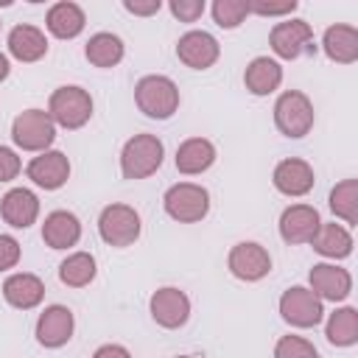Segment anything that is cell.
<instances>
[{
	"label": "cell",
	"mask_w": 358,
	"mask_h": 358,
	"mask_svg": "<svg viewBox=\"0 0 358 358\" xmlns=\"http://www.w3.org/2000/svg\"><path fill=\"white\" fill-rule=\"evenodd\" d=\"M324 336L333 347H352L358 341V310L350 308V305L336 308L327 319Z\"/></svg>",
	"instance_id": "83f0119b"
},
{
	"label": "cell",
	"mask_w": 358,
	"mask_h": 358,
	"mask_svg": "<svg viewBox=\"0 0 358 358\" xmlns=\"http://www.w3.org/2000/svg\"><path fill=\"white\" fill-rule=\"evenodd\" d=\"M20 263V241L11 235H0V271H8Z\"/></svg>",
	"instance_id": "d590c367"
},
{
	"label": "cell",
	"mask_w": 358,
	"mask_h": 358,
	"mask_svg": "<svg viewBox=\"0 0 358 358\" xmlns=\"http://www.w3.org/2000/svg\"><path fill=\"white\" fill-rule=\"evenodd\" d=\"M313 120H316L313 103H310V98L305 92L285 90L277 98V103H274V126L280 129V134L299 140L313 129Z\"/></svg>",
	"instance_id": "5b68a950"
},
{
	"label": "cell",
	"mask_w": 358,
	"mask_h": 358,
	"mask_svg": "<svg viewBox=\"0 0 358 358\" xmlns=\"http://www.w3.org/2000/svg\"><path fill=\"white\" fill-rule=\"evenodd\" d=\"M92 358H131V352L126 347H120V344H103V347H98L92 352Z\"/></svg>",
	"instance_id": "74e56055"
},
{
	"label": "cell",
	"mask_w": 358,
	"mask_h": 358,
	"mask_svg": "<svg viewBox=\"0 0 358 358\" xmlns=\"http://www.w3.org/2000/svg\"><path fill=\"white\" fill-rule=\"evenodd\" d=\"M8 70H11L8 56H6V53H0V81H6V78H8Z\"/></svg>",
	"instance_id": "f35d334b"
},
{
	"label": "cell",
	"mask_w": 358,
	"mask_h": 358,
	"mask_svg": "<svg viewBox=\"0 0 358 358\" xmlns=\"http://www.w3.org/2000/svg\"><path fill=\"white\" fill-rule=\"evenodd\" d=\"M173 162H176V171L185 173V176L204 173L215 162V145L207 137H187V140L179 143Z\"/></svg>",
	"instance_id": "7402d4cb"
},
{
	"label": "cell",
	"mask_w": 358,
	"mask_h": 358,
	"mask_svg": "<svg viewBox=\"0 0 358 358\" xmlns=\"http://www.w3.org/2000/svg\"><path fill=\"white\" fill-rule=\"evenodd\" d=\"M268 45L274 50V56L280 59H299L305 53H316L313 45V28L305 20H282L271 28L268 34Z\"/></svg>",
	"instance_id": "9c48e42d"
},
{
	"label": "cell",
	"mask_w": 358,
	"mask_h": 358,
	"mask_svg": "<svg viewBox=\"0 0 358 358\" xmlns=\"http://www.w3.org/2000/svg\"><path fill=\"white\" fill-rule=\"evenodd\" d=\"M243 84L252 95H271L282 84V67L277 59L255 56L243 70Z\"/></svg>",
	"instance_id": "d4e9b609"
},
{
	"label": "cell",
	"mask_w": 358,
	"mask_h": 358,
	"mask_svg": "<svg viewBox=\"0 0 358 358\" xmlns=\"http://www.w3.org/2000/svg\"><path fill=\"white\" fill-rule=\"evenodd\" d=\"M76 319L67 305H50L36 319V341L48 350H59L73 338Z\"/></svg>",
	"instance_id": "5bb4252c"
},
{
	"label": "cell",
	"mask_w": 358,
	"mask_h": 358,
	"mask_svg": "<svg viewBox=\"0 0 358 358\" xmlns=\"http://www.w3.org/2000/svg\"><path fill=\"white\" fill-rule=\"evenodd\" d=\"M87 25L84 8L73 0H59L48 8L45 14V28L56 36V39H76Z\"/></svg>",
	"instance_id": "ffe728a7"
},
{
	"label": "cell",
	"mask_w": 358,
	"mask_h": 358,
	"mask_svg": "<svg viewBox=\"0 0 358 358\" xmlns=\"http://www.w3.org/2000/svg\"><path fill=\"white\" fill-rule=\"evenodd\" d=\"M134 103L145 117L168 120L179 109V87L168 76H143L134 84Z\"/></svg>",
	"instance_id": "6da1fadb"
},
{
	"label": "cell",
	"mask_w": 358,
	"mask_h": 358,
	"mask_svg": "<svg viewBox=\"0 0 358 358\" xmlns=\"http://www.w3.org/2000/svg\"><path fill=\"white\" fill-rule=\"evenodd\" d=\"M274 358H319V350L302 336H282L274 344Z\"/></svg>",
	"instance_id": "1f68e13d"
},
{
	"label": "cell",
	"mask_w": 358,
	"mask_h": 358,
	"mask_svg": "<svg viewBox=\"0 0 358 358\" xmlns=\"http://www.w3.org/2000/svg\"><path fill=\"white\" fill-rule=\"evenodd\" d=\"M148 310L154 316V322L165 330H176L187 322L190 316V299L185 291L173 288V285H165V288H157L151 294V302H148Z\"/></svg>",
	"instance_id": "8fae6325"
},
{
	"label": "cell",
	"mask_w": 358,
	"mask_h": 358,
	"mask_svg": "<svg viewBox=\"0 0 358 358\" xmlns=\"http://www.w3.org/2000/svg\"><path fill=\"white\" fill-rule=\"evenodd\" d=\"M330 210L344 224H358V179H344L330 190Z\"/></svg>",
	"instance_id": "f546056e"
},
{
	"label": "cell",
	"mask_w": 358,
	"mask_h": 358,
	"mask_svg": "<svg viewBox=\"0 0 358 358\" xmlns=\"http://www.w3.org/2000/svg\"><path fill=\"white\" fill-rule=\"evenodd\" d=\"M271 182H274V187H277L282 196H294V199H296V196H305V193L313 190L316 176H313V168H310L305 159L288 157V159L277 162V168H274V173H271Z\"/></svg>",
	"instance_id": "e0dca14e"
},
{
	"label": "cell",
	"mask_w": 358,
	"mask_h": 358,
	"mask_svg": "<svg viewBox=\"0 0 358 358\" xmlns=\"http://www.w3.org/2000/svg\"><path fill=\"white\" fill-rule=\"evenodd\" d=\"M310 280V291L324 302H341L350 296L352 291V277L347 268L336 266V263H316L308 274Z\"/></svg>",
	"instance_id": "9a60e30c"
},
{
	"label": "cell",
	"mask_w": 358,
	"mask_h": 358,
	"mask_svg": "<svg viewBox=\"0 0 358 358\" xmlns=\"http://www.w3.org/2000/svg\"><path fill=\"white\" fill-rule=\"evenodd\" d=\"M319 227H322L319 210L310 207V204H291L280 215V238L291 246L310 243L313 235L319 232Z\"/></svg>",
	"instance_id": "4fadbf2b"
},
{
	"label": "cell",
	"mask_w": 358,
	"mask_h": 358,
	"mask_svg": "<svg viewBox=\"0 0 358 358\" xmlns=\"http://www.w3.org/2000/svg\"><path fill=\"white\" fill-rule=\"evenodd\" d=\"M0 215L14 229H28L39 215V199L28 187H11L0 199Z\"/></svg>",
	"instance_id": "ac0fdd59"
},
{
	"label": "cell",
	"mask_w": 358,
	"mask_h": 358,
	"mask_svg": "<svg viewBox=\"0 0 358 358\" xmlns=\"http://www.w3.org/2000/svg\"><path fill=\"white\" fill-rule=\"evenodd\" d=\"M280 316L282 322H288L291 327L308 330L316 327L324 316V302L305 285H291L282 291L280 296Z\"/></svg>",
	"instance_id": "ba28073f"
},
{
	"label": "cell",
	"mask_w": 358,
	"mask_h": 358,
	"mask_svg": "<svg viewBox=\"0 0 358 358\" xmlns=\"http://www.w3.org/2000/svg\"><path fill=\"white\" fill-rule=\"evenodd\" d=\"M8 53L17 59V62H39L45 53H48V39L45 34L36 28V25H14L8 31Z\"/></svg>",
	"instance_id": "cb8c5ba5"
},
{
	"label": "cell",
	"mask_w": 358,
	"mask_h": 358,
	"mask_svg": "<svg viewBox=\"0 0 358 358\" xmlns=\"http://www.w3.org/2000/svg\"><path fill=\"white\" fill-rule=\"evenodd\" d=\"M165 213L179 224H196L210 213V193L196 182H176L162 196Z\"/></svg>",
	"instance_id": "277c9868"
},
{
	"label": "cell",
	"mask_w": 358,
	"mask_h": 358,
	"mask_svg": "<svg viewBox=\"0 0 358 358\" xmlns=\"http://www.w3.org/2000/svg\"><path fill=\"white\" fill-rule=\"evenodd\" d=\"M11 140L22 151H48L56 140V123L45 109H25L11 123Z\"/></svg>",
	"instance_id": "8992f818"
},
{
	"label": "cell",
	"mask_w": 358,
	"mask_h": 358,
	"mask_svg": "<svg viewBox=\"0 0 358 358\" xmlns=\"http://www.w3.org/2000/svg\"><path fill=\"white\" fill-rule=\"evenodd\" d=\"M48 115L56 126L73 131V129H81L90 117H92V98L87 90L70 84V87H59L50 92V101H48Z\"/></svg>",
	"instance_id": "3957f363"
},
{
	"label": "cell",
	"mask_w": 358,
	"mask_h": 358,
	"mask_svg": "<svg viewBox=\"0 0 358 358\" xmlns=\"http://www.w3.org/2000/svg\"><path fill=\"white\" fill-rule=\"evenodd\" d=\"M210 11H213V20H215L218 28L232 31L246 20L249 6H246V0H215Z\"/></svg>",
	"instance_id": "4dcf8cb0"
},
{
	"label": "cell",
	"mask_w": 358,
	"mask_h": 358,
	"mask_svg": "<svg viewBox=\"0 0 358 358\" xmlns=\"http://www.w3.org/2000/svg\"><path fill=\"white\" fill-rule=\"evenodd\" d=\"M227 268L232 277H238L243 282H257L271 271V255L255 241H241L229 249Z\"/></svg>",
	"instance_id": "30bf717a"
},
{
	"label": "cell",
	"mask_w": 358,
	"mask_h": 358,
	"mask_svg": "<svg viewBox=\"0 0 358 358\" xmlns=\"http://www.w3.org/2000/svg\"><path fill=\"white\" fill-rule=\"evenodd\" d=\"M168 8L179 22H196L207 6H204V0H171Z\"/></svg>",
	"instance_id": "836d02e7"
},
{
	"label": "cell",
	"mask_w": 358,
	"mask_h": 358,
	"mask_svg": "<svg viewBox=\"0 0 358 358\" xmlns=\"http://www.w3.org/2000/svg\"><path fill=\"white\" fill-rule=\"evenodd\" d=\"M25 173H28V179L36 187H42V190H59L70 179V159H67V154L48 148V151H42L39 157H34L28 162Z\"/></svg>",
	"instance_id": "2e32d148"
},
{
	"label": "cell",
	"mask_w": 358,
	"mask_h": 358,
	"mask_svg": "<svg viewBox=\"0 0 358 358\" xmlns=\"http://www.w3.org/2000/svg\"><path fill=\"white\" fill-rule=\"evenodd\" d=\"M84 56L95 67H115L123 59V39L115 36V34H109V31H98V34H92L87 39Z\"/></svg>",
	"instance_id": "4316f807"
},
{
	"label": "cell",
	"mask_w": 358,
	"mask_h": 358,
	"mask_svg": "<svg viewBox=\"0 0 358 358\" xmlns=\"http://www.w3.org/2000/svg\"><path fill=\"white\" fill-rule=\"evenodd\" d=\"M20 171H22V162H20L17 151L8 148V145H0V182H11V179H17Z\"/></svg>",
	"instance_id": "e575fe53"
},
{
	"label": "cell",
	"mask_w": 358,
	"mask_h": 358,
	"mask_svg": "<svg viewBox=\"0 0 358 358\" xmlns=\"http://www.w3.org/2000/svg\"><path fill=\"white\" fill-rule=\"evenodd\" d=\"M249 14H260V17H285L291 14L299 3L296 0H282V3H266V0H246Z\"/></svg>",
	"instance_id": "d6a6232c"
},
{
	"label": "cell",
	"mask_w": 358,
	"mask_h": 358,
	"mask_svg": "<svg viewBox=\"0 0 358 358\" xmlns=\"http://www.w3.org/2000/svg\"><path fill=\"white\" fill-rule=\"evenodd\" d=\"M140 229H143L140 215L129 204H109L98 215V235L109 246H117V249L131 246L140 238Z\"/></svg>",
	"instance_id": "52a82bcc"
},
{
	"label": "cell",
	"mask_w": 358,
	"mask_h": 358,
	"mask_svg": "<svg viewBox=\"0 0 358 358\" xmlns=\"http://www.w3.org/2000/svg\"><path fill=\"white\" fill-rule=\"evenodd\" d=\"M310 243L322 257H330V260H344V257L352 255V235H350L347 227H341L336 221L322 224Z\"/></svg>",
	"instance_id": "484cf974"
},
{
	"label": "cell",
	"mask_w": 358,
	"mask_h": 358,
	"mask_svg": "<svg viewBox=\"0 0 358 358\" xmlns=\"http://www.w3.org/2000/svg\"><path fill=\"white\" fill-rule=\"evenodd\" d=\"M81 238V221L70 210H53L45 215L42 224V241L50 249H70Z\"/></svg>",
	"instance_id": "44dd1931"
},
{
	"label": "cell",
	"mask_w": 358,
	"mask_h": 358,
	"mask_svg": "<svg viewBox=\"0 0 358 358\" xmlns=\"http://www.w3.org/2000/svg\"><path fill=\"white\" fill-rule=\"evenodd\" d=\"M95 257L90 252H73L59 263V280L67 288H84L95 280Z\"/></svg>",
	"instance_id": "f1b7e54d"
},
{
	"label": "cell",
	"mask_w": 358,
	"mask_h": 358,
	"mask_svg": "<svg viewBox=\"0 0 358 358\" xmlns=\"http://www.w3.org/2000/svg\"><path fill=\"white\" fill-rule=\"evenodd\" d=\"M3 296H6V302L11 308L31 310V308H36L45 299V282L36 274H31V271H17V274L6 277Z\"/></svg>",
	"instance_id": "d6986e66"
},
{
	"label": "cell",
	"mask_w": 358,
	"mask_h": 358,
	"mask_svg": "<svg viewBox=\"0 0 358 358\" xmlns=\"http://www.w3.org/2000/svg\"><path fill=\"white\" fill-rule=\"evenodd\" d=\"M176 358H190V355H176Z\"/></svg>",
	"instance_id": "ab89813d"
},
{
	"label": "cell",
	"mask_w": 358,
	"mask_h": 358,
	"mask_svg": "<svg viewBox=\"0 0 358 358\" xmlns=\"http://www.w3.org/2000/svg\"><path fill=\"white\" fill-rule=\"evenodd\" d=\"M322 50L336 64H352L358 62V28L352 25H330L322 36Z\"/></svg>",
	"instance_id": "603a6c76"
},
{
	"label": "cell",
	"mask_w": 358,
	"mask_h": 358,
	"mask_svg": "<svg viewBox=\"0 0 358 358\" xmlns=\"http://www.w3.org/2000/svg\"><path fill=\"white\" fill-rule=\"evenodd\" d=\"M123 8L137 17H151L162 8V0H123Z\"/></svg>",
	"instance_id": "8d00e7d4"
},
{
	"label": "cell",
	"mask_w": 358,
	"mask_h": 358,
	"mask_svg": "<svg viewBox=\"0 0 358 358\" xmlns=\"http://www.w3.org/2000/svg\"><path fill=\"white\" fill-rule=\"evenodd\" d=\"M176 56L182 64H187L190 70H207L218 62L221 56V45L213 34L207 31H187L179 36L176 42Z\"/></svg>",
	"instance_id": "7c38bea8"
},
{
	"label": "cell",
	"mask_w": 358,
	"mask_h": 358,
	"mask_svg": "<svg viewBox=\"0 0 358 358\" xmlns=\"http://www.w3.org/2000/svg\"><path fill=\"white\" fill-rule=\"evenodd\" d=\"M162 157L165 145L157 134H134L120 151V173L123 179H145L159 171Z\"/></svg>",
	"instance_id": "7a4b0ae2"
}]
</instances>
